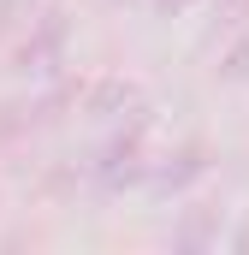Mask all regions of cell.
Returning a JSON list of instances; mask_svg holds the SVG:
<instances>
[{"instance_id": "5b68a950", "label": "cell", "mask_w": 249, "mask_h": 255, "mask_svg": "<svg viewBox=\"0 0 249 255\" xmlns=\"http://www.w3.org/2000/svg\"><path fill=\"white\" fill-rule=\"evenodd\" d=\"M190 0H154V12H160V18H172V12H184Z\"/></svg>"}, {"instance_id": "277c9868", "label": "cell", "mask_w": 249, "mask_h": 255, "mask_svg": "<svg viewBox=\"0 0 249 255\" xmlns=\"http://www.w3.org/2000/svg\"><path fill=\"white\" fill-rule=\"evenodd\" d=\"M249 0H220V24H244Z\"/></svg>"}, {"instance_id": "3957f363", "label": "cell", "mask_w": 249, "mask_h": 255, "mask_svg": "<svg viewBox=\"0 0 249 255\" xmlns=\"http://www.w3.org/2000/svg\"><path fill=\"white\" fill-rule=\"evenodd\" d=\"M226 77H249V36L232 48V54H226Z\"/></svg>"}, {"instance_id": "7a4b0ae2", "label": "cell", "mask_w": 249, "mask_h": 255, "mask_svg": "<svg viewBox=\"0 0 249 255\" xmlns=\"http://www.w3.org/2000/svg\"><path fill=\"white\" fill-rule=\"evenodd\" d=\"M130 101H136V89L119 83V77H113V83H101V89L89 95V107H95V113H107V119H113V107H130Z\"/></svg>"}, {"instance_id": "6da1fadb", "label": "cell", "mask_w": 249, "mask_h": 255, "mask_svg": "<svg viewBox=\"0 0 249 255\" xmlns=\"http://www.w3.org/2000/svg\"><path fill=\"white\" fill-rule=\"evenodd\" d=\"M60 48H65V24H60V18H48V24L24 42V71H48V65L60 60Z\"/></svg>"}]
</instances>
